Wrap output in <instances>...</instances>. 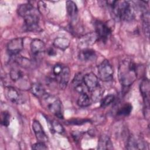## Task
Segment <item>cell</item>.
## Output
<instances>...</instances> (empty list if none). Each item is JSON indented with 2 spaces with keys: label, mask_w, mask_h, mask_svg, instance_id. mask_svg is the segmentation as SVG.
Instances as JSON below:
<instances>
[{
  "label": "cell",
  "mask_w": 150,
  "mask_h": 150,
  "mask_svg": "<svg viewBox=\"0 0 150 150\" xmlns=\"http://www.w3.org/2000/svg\"><path fill=\"white\" fill-rule=\"evenodd\" d=\"M107 4L110 6L116 19L129 21L135 16V7L132 1H108Z\"/></svg>",
  "instance_id": "cell-1"
},
{
  "label": "cell",
  "mask_w": 150,
  "mask_h": 150,
  "mask_svg": "<svg viewBox=\"0 0 150 150\" xmlns=\"http://www.w3.org/2000/svg\"><path fill=\"white\" fill-rule=\"evenodd\" d=\"M18 14L24 19L25 28L27 30L34 32L39 28V13L30 4L21 5L18 9Z\"/></svg>",
  "instance_id": "cell-2"
},
{
  "label": "cell",
  "mask_w": 150,
  "mask_h": 150,
  "mask_svg": "<svg viewBox=\"0 0 150 150\" xmlns=\"http://www.w3.org/2000/svg\"><path fill=\"white\" fill-rule=\"evenodd\" d=\"M137 76V67L131 60L125 59L121 61L118 69V77L120 84L124 87L132 85Z\"/></svg>",
  "instance_id": "cell-3"
},
{
  "label": "cell",
  "mask_w": 150,
  "mask_h": 150,
  "mask_svg": "<svg viewBox=\"0 0 150 150\" xmlns=\"http://www.w3.org/2000/svg\"><path fill=\"white\" fill-rule=\"evenodd\" d=\"M40 99L43 107L57 118H63V105L59 98L46 93Z\"/></svg>",
  "instance_id": "cell-4"
},
{
  "label": "cell",
  "mask_w": 150,
  "mask_h": 150,
  "mask_svg": "<svg viewBox=\"0 0 150 150\" xmlns=\"http://www.w3.org/2000/svg\"><path fill=\"white\" fill-rule=\"evenodd\" d=\"M94 25L95 28V32L97 36L98 40L105 42L111 34V28L107 23L101 21H96Z\"/></svg>",
  "instance_id": "cell-5"
},
{
  "label": "cell",
  "mask_w": 150,
  "mask_h": 150,
  "mask_svg": "<svg viewBox=\"0 0 150 150\" xmlns=\"http://www.w3.org/2000/svg\"><path fill=\"white\" fill-rule=\"evenodd\" d=\"M98 75L100 80L103 81H108L112 80L114 70L112 65L107 60H104L97 67Z\"/></svg>",
  "instance_id": "cell-6"
},
{
  "label": "cell",
  "mask_w": 150,
  "mask_h": 150,
  "mask_svg": "<svg viewBox=\"0 0 150 150\" xmlns=\"http://www.w3.org/2000/svg\"><path fill=\"white\" fill-rule=\"evenodd\" d=\"M140 91L143 98L144 107V113L146 118H149V81L148 79L142 80L139 86Z\"/></svg>",
  "instance_id": "cell-7"
},
{
  "label": "cell",
  "mask_w": 150,
  "mask_h": 150,
  "mask_svg": "<svg viewBox=\"0 0 150 150\" xmlns=\"http://www.w3.org/2000/svg\"><path fill=\"white\" fill-rule=\"evenodd\" d=\"M23 48V39L16 38L11 40L7 45V51L12 56H17Z\"/></svg>",
  "instance_id": "cell-8"
},
{
  "label": "cell",
  "mask_w": 150,
  "mask_h": 150,
  "mask_svg": "<svg viewBox=\"0 0 150 150\" xmlns=\"http://www.w3.org/2000/svg\"><path fill=\"white\" fill-rule=\"evenodd\" d=\"M97 40L98 38L96 32H90L81 36L79 38L78 46L81 49H87L94 44L95 42Z\"/></svg>",
  "instance_id": "cell-9"
},
{
  "label": "cell",
  "mask_w": 150,
  "mask_h": 150,
  "mask_svg": "<svg viewBox=\"0 0 150 150\" xmlns=\"http://www.w3.org/2000/svg\"><path fill=\"white\" fill-rule=\"evenodd\" d=\"M83 80L85 86L89 91L100 85L97 76L91 72L85 74Z\"/></svg>",
  "instance_id": "cell-10"
},
{
  "label": "cell",
  "mask_w": 150,
  "mask_h": 150,
  "mask_svg": "<svg viewBox=\"0 0 150 150\" xmlns=\"http://www.w3.org/2000/svg\"><path fill=\"white\" fill-rule=\"evenodd\" d=\"M5 96L6 98L13 103H21V98L19 91L14 87L11 86L6 87L5 88Z\"/></svg>",
  "instance_id": "cell-11"
},
{
  "label": "cell",
  "mask_w": 150,
  "mask_h": 150,
  "mask_svg": "<svg viewBox=\"0 0 150 150\" xmlns=\"http://www.w3.org/2000/svg\"><path fill=\"white\" fill-rule=\"evenodd\" d=\"M79 59L82 62H91L97 59V54L95 51L91 49H82L79 54Z\"/></svg>",
  "instance_id": "cell-12"
},
{
  "label": "cell",
  "mask_w": 150,
  "mask_h": 150,
  "mask_svg": "<svg viewBox=\"0 0 150 150\" xmlns=\"http://www.w3.org/2000/svg\"><path fill=\"white\" fill-rule=\"evenodd\" d=\"M32 128L35 136L39 141L45 142L47 141V135L45 134L40 123L38 120H33L32 122Z\"/></svg>",
  "instance_id": "cell-13"
},
{
  "label": "cell",
  "mask_w": 150,
  "mask_h": 150,
  "mask_svg": "<svg viewBox=\"0 0 150 150\" xmlns=\"http://www.w3.org/2000/svg\"><path fill=\"white\" fill-rule=\"evenodd\" d=\"M30 50L34 56H37L45 51V44L39 39H33L30 45Z\"/></svg>",
  "instance_id": "cell-14"
},
{
  "label": "cell",
  "mask_w": 150,
  "mask_h": 150,
  "mask_svg": "<svg viewBox=\"0 0 150 150\" xmlns=\"http://www.w3.org/2000/svg\"><path fill=\"white\" fill-rule=\"evenodd\" d=\"M70 76V69L67 66H64L62 73L57 77L59 87L61 89L63 90L66 87L69 81Z\"/></svg>",
  "instance_id": "cell-15"
},
{
  "label": "cell",
  "mask_w": 150,
  "mask_h": 150,
  "mask_svg": "<svg viewBox=\"0 0 150 150\" xmlns=\"http://www.w3.org/2000/svg\"><path fill=\"white\" fill-rule=\"evenodd\" d=\"M126 148L128 149H144L145 147L144 141L137 139L134 135H130L128 138Z\"/></svg>",
  "instance_id": "cell-16"
},
{
  "label": "cell",
  "mask_w": 150,
  "mask_h": 150,
  "mask_svg": "<svg viewBox=\"0 0 150 150\" xmlns=\"http://www.w3.org/2000/svg\"><path fill=\"white\" fill-rule=\"evenodd\" d=\"M142 20L143 30L145 35L148 37L149 33V12L145 6H141Z\"/></svg>",
  "instance_id": "cell-17"
},
{
  "label": "cell",
  "mask_w": 150,
  "mask_h": 150,
  "mask_svg": "<svg viewBox=\"0 0 150 150\" xmlns=\"http://www.w3.org/2000/svg\"><path fill=\"white\" fill-rule=\"evenodd\" d=\"M97 148L98 149H112L113 146L110 138L106 135H102L98 139Z\"/></svg>",
  "instance_id": "cell-18"
},
{
  "label": "cell",
  "mask_w": 150,
  "mask_h": 150,
  "mask_svg": "<svg viewBox=\"0 0 150 150\" xmlns=\"http://www.w3.org/2000/svg\"><path fill=\"white\" fill-rule=\"evenodd\" d=\"M66 5L69 17L73 21H75L78 15V8L76 4L72 1H67Z\"/></svg>",
  "instance_id": "cell-19"
},
{
  "label": "cell",
  "mask_w": 150,
  "mask_h": 150,
  "mask_svg": "<svg viewBox=\"0 0 150 150\" xmlns=\"http://www.w3.org/2000/svg\"><path fill=\"white\" fill-rule=\"evenodd\" d=\"M30 92L35 97L41 98L46 93L45 90L43 86L38 83H33L31 85L30 88Z\"/></svg>",
  "instance_id": "cell-20"
},
{
  "label": "cell",
  "mask_w": 150,
  "mask_h": 150,
  "mask_svg": "<svg viewBox=\"0 0 150 150\" xmlns=\"http://www.w3.org/2000/svg\"><path fill=\"white\" fill-rule=\"evenodd\" d=\"M69 39L64 37H58L53 41V45L57 49L62 50H66L70 45Z\"/></svg>",
  "instance_id": "cell-21"
},
{
  "label": "cell",
  "mask_w": 150,
  "mask_h": 150,
  "mask_svg": "<svg viewBox=\"0 0 150 150\" xmlns=\"http://www.w3.org/2000/svg\"><path fill=\"white\" fill-rule=\"evenodd\" d=\"M92 103L90 97L87 94V93H83L80 94V96L77 99V103L79 106L81 107H86L89 106Z\"/></svg>",
  "instance_id": "cell-22"
},
{
  "label": "cell",
  "mask_w": 150,
  "mask_h": 150,
  "mask_svg": "<svg viewBox=\"0 0 150 150\" xmlns=\"http://www.w3.org/2000/svg\"><path fill=\"white\" fill-rule=\"evenodd\" d=\"M90 93H91L90 98L91 99L92 102L96 103V102H97L98 101H99L101 98V97L104 93V90L99 85L95 88L91 90Z\"/></svg>",
  "instance_id": "cell-23"
},
{
  "label": "cell",
  "mask_w": 150,
  "mask_h": 150,
  "mask_svg": "<svg viewBox=\"0 0 150 150\" xmlns=\"http://www.w3.org/2000/svg\"><path fill=\"white\" fill-rule=\"evenodd\" d=\"M132 110V105L129 103H125L123 104L117 111V114L119 116H128L130 114Z\"/></svg>",
  "instance_id": "cell-24"
},
{
  "label": "cell",
  "mask_w": 150,
  "mask_h": 150,
  "mask_svg": "<svg viewBox=\"0 0 150 150\" xmlns=\"http://www.w3.org/2000/svg\"><path fill=\"white\" fill-rule=\"evenodd\" d=\"M49 122V128L51 130V132H55L59 134H62L64 131V129L62 125L56 120H51Z\"/></svg>",
  "instance_id": "cell-25"
},
{
  "label": "cell",
  "mask_w": 150,
  "mask_h": 150,
  "mask_svg": "<svg viewBox=\"0 0 150 150\" xmlns=\"http://www.w3.org/2000/svg\"><path fill=\"white\" fill-rule=\"evenodd\" d=\"M115 100V96L113 94H108L104 97L101 101L100 107L104 108L111 104Z\"/></svg>",
  "instance_id": "cell-26"
},
{
  "label": "cell",
  "mask_w": 150,
  "mask_h": 150,
  "mask_svg": "<svg viewBox=\"0 0 150 150\" xmlns=\"http://www.w3.org/2000/svg\"><path fill=\"white\" fill-rule=\"evenodd\" d=\"M10 123V114L6 111H2L1 116V125L8 127Z\"/></svg>",
  "instance_id": "cell-27"
},
{
  "label": "cell",
  "mask_w": 150,
  "mask_h": 150,
  "mask_svg": "<svg viewBox=\"0 0 150 150\" xmlns=\"http://www.w3.org/2000/svg\"><path fill=\"white\" fill-rule=\"evenodd\" d=\"M9 76L12 80L13 81H16L22 77V73L18 69H12L10 71Z\"/></svg>",
  "instance_id": "cell-28"
},
{
  "label": "cell",
  "mask_w": 150,
  "mask_h": 150,
  "mask_svg": "<svg viewBox=\"0 0 150 150\" xmlns=\"http://www.w3.org/2000/svg\"><path fill=\"white\" fill-rule=\"evenodd\" d=\"M15 62L23 67H28L30 66V62L29 60L22 57H16L15 59Z\"/></svg>",
  "instance_id": "cell-29"
},
{
  "label": "cell",
  "mask_w": 150,
  "mask_h": 150,
  "mask_svg": "<svg viewBox=\"0 0 150 150\" xmlns=\"http://www.w3.org/2000/svg\"><path fill=\"white\" fill-rule=\"evenodd\" d=\"M63 67L62 64H55L53 67V73L54 75V76H56V77H57L60 73H62Z\"/></svg>",
  "instance_id": "cell-30"
},
{
  "label": "cell",
  "mask_w": 150,
  "mask_h": 150,
  "mask_svg": "<svg viewBox=\"0 0 150 150\" xmlns=\"http://www.w3.org/2000/svg\"><path fill=\"white\" fill-rule=\"evenodd\" d=\"M88 121H90V120L88 119H73L70 120L67 123L72 125H81Z\"/></svg>",
  "instance_id": "cell-31"
},
{
  "label": "cell",
  "mask_w": 150,
  "mask_h": 150,
  "mask_svg": "<svg viewBox=\"0 0 150 150\" xmlns=\"http://www.w3.org/2000/svg\"><path fill=\"white\" fill-rule=\"evenodd\" d=\"M32 148L35 150H38V149L43 150V149H47V147L46 146L44 142L39 141L38 142H36L35 144H33L32 146Z\"/></svg>",
  "instance_id": "cell-32"
},
{
  "label": "cell",
  "mask_w": 150,
  "mask_h": 150,
  "mask_svg": "<svg viewBox=\"0 0 150 150\" xmlns=\"http://www.w3.org/2000/svg\"><path fill=\"white\" fill-rule=\"evenodd\" d=\"M47 53H48V54H49L50 56H54V55H55V54H56V52H55L54 50L53 49H52V48L49 49L48 50V51H47Z\"/></svg>",
  "instance_id": "cell-33"
}]
</instances>
